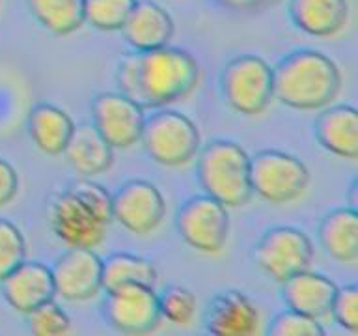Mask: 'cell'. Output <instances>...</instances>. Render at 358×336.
Wrapping results in <instances>:
<instances>
[{
	"instance_id": "1",
	"label": "cell",
	"mask_w": 358,
	"mask_h": 336,
	"mask_svg": "<svg viewBox=\"0 0 358 336\" xmlns=\"http://www.w3.org/2000/svg\"><path fill=\"white\" fill-rule=\"evenodd\" d=\"M122 94L142 108L166 106L189 97L200 83V66L190 52L176 47L138 50L117 69Z\"/></svg>"
},
{
	"instance_id": "2",
	"label": "cell",
	"mask_w": 358,
	"mask_h": 336,
	"mask_svg": "<svg viewBox=\"0 0 358 336\" xmlns=\"http://www.w3.org/2000/svg\"><path fill=\"white\" fill-rule=\"evenodd\" d=\"M273 75L274 99L296 111L324 108L341 90L340 67L319 50L291 52L273 67Z\"/></svg>"
},
{
	"instance_id": "3",
	"label": "cell",
	"mask_w": 358,
	"mask_h": 336,
	"mask_svg": "<svg viewBox=\"0 0 358 336\" xmlns=\"http://www.w3.org/2000/svg\"><path fill=\"white\" fill-rule=\"evenodd\" d=\"M112 196L94 181H78L50 209V228L69 248H95L112 223Z\"/></svg>"
},
{
	"instance_id": "4",
	"label": "cell",
	"mask_w": 358,
	"mask_h": 336,
	"mask_svg": "<svg viewBox=\"0 0 358 336\" xmlns=\"http://www.w3.org/2000/svg\"><path fill=\"white\" fill-rule=\"evenodd\" d=\"M198 178L206 195L226 207L245 206L254 195L250 155L231 140H215L203 148L198 161Z\"/></svg>"
},
{
	"instance_id": "5",
	"label": "cell",
	"mask_w": 358,
	"mask_h": 336,
	"mask_svg": "<svg viewBox=\"0 0 358 336\" xmlns=\"http://www.w3.org/2000/svg\"><path fill=\"white\" fill-rule=\"evenodd\" d=\"M145 151L162 167L189 164L200 151V131L181 112L161 111L145 120L142 131Z\"/></svg>"
},
{
	"instance_id": "6",
	"label": "cell",
	"mask_w": 358,
	"mask_h": 336,
	"mask_svg": "<svg viewBox=\"0 0 358 336\" xmlns=\"http://www.w3.org/2000/svg\"><path fill=\"white\" fill-rule=\"evenodd\" d=\"M222 92L235 112L257 116L274 99L273 67L256 55L237 56L224 67Z\"/></svg>"
},
{
	"instance_id": "7",
	"label": "cell",
	"mask_w": 358,
	"mask_h": 336,
	"mask_svg": "<svg viewBox=\"0 0 358 336\" xmlns=\"http://www.w3.org/2000/svg\"><path fill=\"white\" fill-rule=\"evenodd\" d=\"M252 190L268 204H287L304 195L310 183L306 164L285 151L263 150L250 157Z\"/></svg>"
},
{
	"instance_id": "8",
	"label": "cell",
	"mask_w": 358,
	"mask_h": 336,
	"mask_svg": "<svg viewBox=\"0 0 358 336\" xmlns=\"http://www.w3.org/2000/svg\"><path fill=\"white\" fill-rule=\"evenodd\" d=\"M254 258L262 271L282 284L310 267L313 260L312 239L299 228L278 226L263 234Z\"/></svg>"
},
{
	"instance_id": "9",
	"label": "cell",
	"mask_w": 358,
	"mask_h": 336,
	"mask_svg": "<svg viewBox=\"0 0 358 336\" xmlns=\"http://www.w3.org/2000/svg\"><path fill=\"white\" fill-rule=\"evenodd\" d=\"M178 230L185 243L203 254L224 251L229 237L228 207L213 196H194L178 213Z\"/></svg>"
},
{
	"instance_id": "10",
	"label": "cell",
	"mask_w": 358,
	"mask_h": 336,
	"mask_svg": "<svg viewBox=\"0 0 358 336\" xmlns=\"http://www.w3.org/2000/svg\"><path fill=\"white\" fill-rule=\"evenodd\" d=\"M95 129L114 150L133 148L142 139L144 108L122 92H105L95 95L92 103Z\"/></svg>"
},
{
	"instance_id": "11",
	"label": "cell",
	"mask_w": 358,
	"mask_h": 336,
	"mask_svg": "<svg viewBox=\"0 0 358 336\" xmlns=\"http://www.w3.org/2000/svg\"><path fill=\"white\" fill-rule=\"evenodd\" d=\"M105 316L108 323L125 335H148L161 325L159 295L153 286H123L106 291Z\"/></svg>"
},
{
	"instance_id": "12",
	"label": "cell",
	"mask_w": 358,
	"mask_h": 336,
	"mask_svg": "<svg viewBox=\"0 0 358 336\" xmlns=\"http://www.w3.org/2000/svg\"><path fill=\"white\" fill-rule=\"evenodd\" d=\"M112 215L131 234L148 235L166 215V202L155 185L133 179L112 196Z\"/></svg>"
},
{
	"instance_id": "13",
	"label": "cell",
	"mask_w": 358,
	"mask_h": 336,
	"mask_svg": "<svg viewBox=\"0 0 358 336\" xmlns=\"http://www.w3.org/2000/svg\"><path fill=\"white\" fill-rule=\"evenodd\" d=\"M56 295L66 301H88L103 290V260L94 248H69L52 267Z\"/></svg>"
},
{
	"instance_id": "14",
	"label": "cell",
	"mask_w": 358,
	"mask_h": 336,
	"mask_svg": "<svg viewBox=\"0 0 358 336\" xmlns=\"http://www.w3.org/2000/svg\"><path fill=\"white\" fill-rule=\"evenodd\" d=\"M262 314L250 297L228 290L213 297L206 314L207 332L215 336H252L259 332Z\"/></svg>"
},
{
	"instance_id": "15",
	"label": "cell",
	"mask_w": 358,
	"mask_h": 336,
	"mask_svg": "<svg viewBox=\"0 0 358 336\" xmlns=\"http://www.w3.org/2000/svg\"><path fill=\"white\" fill-rule=\"evenodd\" d=\"M0 282L10 307L27 316L56 295L52 269L41 262H22Z\"/></svg>"
},
{
	"instance_id": "16",
	"label": "cell",
	"mask_w": 358,
	"mask_h": 336,
	"mask_svg": "<svg viewBox=\"0 0 358 336\" xmlns=\"http://www.w3.org/2000/svg\"><path fill=\"white\" fill-rule=\"evenodd\" d=\"M173 19L162 6L151 0L136 2L122 32L127 43L136 50L166 47L173 38Z\"/></svg>"
},
{
	"instance_id": "17",
	"label": "cell",
	"mask_w": 358,
	"mask_h": 336,
	"mask_svg": "<svg viewBox=\"0 0 358 336\" xmlns=\"http://www.w3.org/2000/svg\"><path fill=\"white\" fill-rule=\"evenodd\" d=\"M284 284V301L287 308L306 314L310 318L321 319L330 316L338 286L324 274L301 271L287 279Z\"/></svg>"
},
{
	"instance_id": "18",
	"label": "cell",
	"mask_w": 358,
	"mask_h": 336,
	"mask_svg": "<svg viewBox=\"0 0 358 336\" xmlns=\"http://www.w3.org/2000/svg\"><path fill=\"white\" fill-rule=\"evenodd\" d=\"M315 136L324 150L355 161L358 159V111L355 106H330L319 114Z\"/></svg>"
},
{
	"instance_id": "19",
	"label": "cell",
	"mask_w": 358,
	"mask_h": 336,
	"mask_svg": "<svg viewBox=\"0 0 358 336\" xmlns=\"http://www.w3.org/2000/svg\"><path fill=\"white\" fill-rule=\"evenodd\" d=\"M289 15L302 32L330 38L345 28L349 4L347 0H291Z\"/></svg>"
},
{
	"instance_id": "20",
	"label": "cell",
	"mask_w": 358,
	"mask_h": 336,
	"mask_svg": "<svg viewBox=\"0 0 358 336\" xmlns=\"http://www.w3.org/2000/svg\"><path fill=\"white\" fill-rule=\"evenodd\" d=\"M67 161L84 178H94L106 172L114 162V148L92 123L75 125L73 136L66 148Z\"/></svg>"
},
{
	"instance_id": "21",
	"label": "cell",
	"mask_w": 358,
	"mask_h": 336,
	"mask_svg": "<svg viewBox=\"0 0 358 336\" xmlns=\"http://www.w3.org/2000/svg\"><path fill=\"white\" fill-rule=\"evenodd\" d=\"M28 129L34 144L47 155H60L69 144L75 131L71 116L60 106L39 103L30 111Z\"/></svg>"
},
{
	"instance_id": "22",
	"label": "cell",
	"mask_w": 358,
	"mask_h": 336,
	"mask_svg": "<svg viewBox=\"0 0 358 336\" xmlns=\"http://www.w3.org/2000/svg\"><path fill=\"white\" fill-rule=\"evenodd\" d=\"M319 241L340 263H355L358 258V213L352 207L330 211L319 226Z\"/></svg>"
},
{
	"instance_id": "23",
	"label": "cell",
	"mask_w": 358,
	"mask_h": 336,
	"mask_svg": "<svg viewBox=\"0 0 358 336\" xmlns=\"http://www.w3.org/2000/svg\"><path fill=\"white\" fill-rule=\"evenodd\" d=\"M159 273L157 267L145 258L134 254H112L103 262V290L114 291L123 286L144 284L155 286Z\"/></svg>"
},
{
	"instance_id": "24",
	"label": "cell",
	"mask_w": 358,
	"mask_h": 336,
	"mask_svg": "<svg viewBox=\"0 0 358 336\" xmlns=\"http://www.w3.org/2000/svg\"><path fill=\"white\" fill-rule=\"evenodd\" d=\"M36 21L55 36H69L84 22V0H27Z\"/></svg>"
},
{
	"instance_id": "25",
	"label": "cell",
	"mask_w": 358,
	"mask_h": 336,
	"mask_svg": "<svg viewBox=\"0 0 358 336\" xmlns=\"http://www.w3.org/2000/svg\"><path fill=\"white\" fill-rule=\"evenodd\" d=\"M138 0H84V21L103 32L122 30Z\"/></svg>"
},
{
	"instance_id": "26",
	"label": "cell",
	"mask_w": 358,
	"mask_h": 336,
	"mask_svg": "<svg viewBox=\"0 0 358 336\" xmlns=\"http://www.w3.org/2000/svg\"><path fill=\"white\" fill-rule=\"evenodd\" d=\"M159 307H161V316L170 323L189 325L196 316L198 301L194 293L183 286H172L162 295H159Z\"/></svg>"
},
{
	"instance_id": "27",
	"label": "cell",
	"mask_w": 358,
	"mask_h": 336,
	"mask_svg": "<svg viewBox=\"0 0 358 336\" xmlns=\"http://www.w3.org/2000/svg\"><path fill=\"white\" fill-rule=\"evenodd\" d=\"M27 258V243L15 224L0 218V280H4Z\"/></svg>"
},
{
	"instance_id": "28",
	"label": "cell",
	"mask_w": 358,
	"mask_h": 336,
	"mask_svg": "<svg viewBox=\"0 0 358 336\" xmlns=\"http://www.w3.org/2000/svg\"><path fill=\"white\" fill-rule=\"evenodd\" d=\"M267 332L273 336H323L324 329L319 319L287 308L271 321Z\"/></svg>"
},
{
	"instance_id": "29",
	"label": "cell",
	"mask_w": 358,
	"mask_h": 336,
	"mask_svg": "<svg viewBox=\"0 0 358 336\" xmlns=\"http://www.w3.org/2000/svg\"><path fill=\"white\" fill-rule=\"evenodd\" d=\"M28 316H30V330L38 336L66 335L71 327L69 316L62 310L60 304H56L55 299L36 308Z\"/></svg>"
},
{
	"instance_id": "30",
	"label": "cell",
	"mask_w": 358,
	"mask_h": 336,
	"mask_svg": "<svg viewBox=\"0 0 358 336\" xmlns=\"http://www.w3.org/2000/svg\"><path fill=\"white\" fill-rule=\"evenodd\" d=\"M330 316L338 321L340 327L358 332V288L355 284L338 288L332 302Z\"/></svg>"
},
{
	"instance_id": "31",
	"label": "cell",
	"mask_w": 358,
	"mask_h": 336,
	"mask_svg": "<svg viewBox=\"0 0 358 336\" xmlns=\"http://www.w3.org/2000/svg\"><path fill=\"white\" fill-rule=\"evenodd\" d=\"M19 192V176L10 162L0 159V207L8 206Z\"/></svg>"
},
{
	"instance_id": "32",
	"label": "cell",
	"mask_w": 358,
	"mask_h": 336,
	"mask_svg": "<svg viewBox=\"0 0 358 336\" xmlns=\"http://www.w3.org/2000/svg\"><path fill=\"white\" fill-rule=\"evenodd\" d=\"M220 4L235 11H250L259 8V0H218Z\"/></svg>"
},
{
	"instance_id": "33",
	"label": "cell",
	"mask_w": 358,
	"mask_h": 336,
	"mask_svg": "<svg viewBox=\"0 0 358 336\" xmlns=\"http://www.w3.org/2000/svg\"><path fill=\"white\" fill-rule=\"evenodd\" d=\"M357 181H355V183H352V187H351V207L352 209H357Z\"/></svg>"
},
{
	"instance_id": "34",
	"label": "cell",
	"mask_w": 358,
	"mask_h": 336,
	"mask_svg": "<svg viewBox=\"0 0 358 336\" xmlns=\"http://www.w3.org/2000/svg\"><path fill=\"white\" fill-rule=\"evenodd\" d=\"M280 2H284V0H259V4H280Z\"/></svg>"
}]
</instances>
